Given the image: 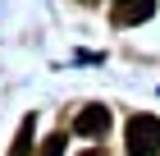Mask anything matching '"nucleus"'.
<instances>
[{"label": "nucleus", "mask_w": 160, "mask_h": 156, "mask_svg": "<svg viewBox=\"0 0 160 156\" xmlns=\"http://www.w3.org/2000/svg\"><path fill=\"white\" fill-rule=\"evenodd\" d=\"M82 156H105V152H101V147H92V152H82Z\"/></svg>", "instance_id": "423d86ee"}, {"label": "nucleus", "mask_w": 160, "mask_h": 156, "mask_svg": "<svg viewBox=\"0 0 160 156\" xmlns=\"http://www.w3.org/2000/svg\"><path fill=\"white\" fill-rule=\"evenodd\" d=\"M64 143H69L64 133H50L46 143H41V152H37V156H64Z\"/></svg>", "instance_id": "39448f33"}, {"label": "nucleus", "mask_w": 160, "mask_h": 156, "mask_svg": "<svg viewBox=\"0 0 160 156\" xmlns=\"http://www.w3.org/2000/svg\"><path fill=\"white\" fill-rule=\"evenodd\" d=\"M28 152H32V115H28V120L18 124V138H14L9 156H28Z\"/></svg>", "instance_id": "20e7f679"}, {"label": "nucleus", "mask_w": 160, "mask_h": 156, "mask_svg": "<svg viewBox=\"0 0 160 156\" xmlns=\"http://www.w3.org/2000/svg\"><path fill=\"white\" fill-rule=\"evenodd\" d=\"M156 14V0H114V23H147Z\"/></svg>", "instance_id": "7ed1b4c3"}, {"label": "nucleus", "mask_w": 160, "mask_h": 156, "mask_svg": "<svg viewBox=\"0 0 160 156\" xmlns=\"http://www.w3.org/2000/svg\"><path fill=\"white\" fill-rule=\"evenodd\" d=\"M123 143H128L133 156H160V120L156 115H133Z\"/></svg>", "instance_id": "f257e3e1"}, {"label": "nucleus", "mask_w": 160, "mask_h": 156, "mask_svg": "<svg viewBox=\"0 0 160 156\" xmlns=\"http://www.w3.org/2000/svg\"><path fill=\"white\" fill-rule=\"evenodd\" d=\"M73 129L82 133V138H105V129H110V110H105V106H87L82 115L73 120Z\"/></svg>", "instance_id": "f03ea898"}]
</instances>
